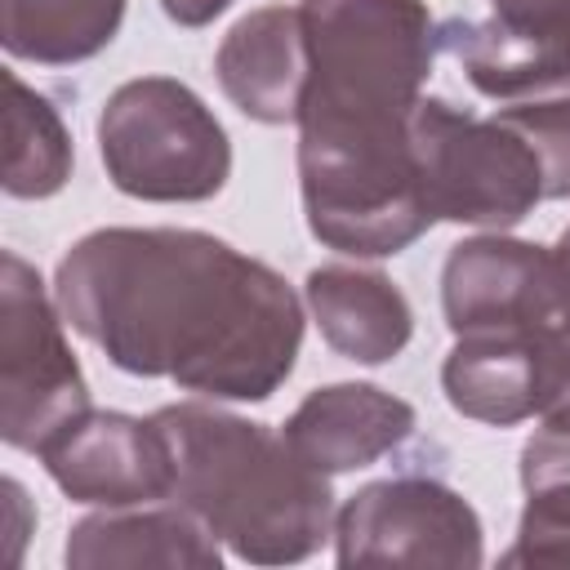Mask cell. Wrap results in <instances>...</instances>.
I'll use <instances>...</instances> for the list:
<instances>
[{
	"instance_id": "cell-1",
	"label": "cell",
	"mask_w": 570,
	"mask_h": 570,
	"mask_svg": "<svg viewBox=\"0 0 570 570\" xmlns=\"http://www.w3.org/2000/svg\"><path fill=\"white\" fill-rule=\"evenodd\" d=\"M53 298L116 370L214 401H267L303 347V303L285 276L191 227L80 236Z\"/></svg>"
},
{
	"instance_id": "cell-2",
	"label": "cell",
	"mask_w": 570,
	"mask_h": 570,
	"mask_svg": "<svg viewBox=\"0 0 570 570\" xmlns=\"http://www.w3.org/2000/svg\"><path fill=\"white\" fill-rule=\"evenodd\" d=\"M174 459V503L196 512L218 543L254 566L307 561L334 534V490L285 432L214 405H165L151 414Z\"/></svg>"
},
{
	"instance_id": "cell-3",
	"label": "cell",
	"mask_w": 570,
	"mask_h": 570,
	"mask_svg": "<svg viewBox=\"0 0 570 570\" xmlns=\"http://www.w3.org/2000/svg\"><path fill=\"white\" fill-rule=\"evenodd\" d=\"M303 214L321 245L356 258H387L432 223L410 120H298Z\"/></svg>"
},
{
	"instance_id": "cell-4",
	"label": "cell",
	"mask_w": 570,
	"mask_h": 570,
	"mask_svg": "<svg viewBox=\"0 0 570 570\" xmlns=\"http://www.w3.org/2000/svg\"><path fill=\"white\" fill-rule=\"evenodd\" d=\"M298 13L312 53L298 120H410L436 58L423 0H303Z\"/></svg>"
},
{
	"instance_id": "cell-5",
	"label": "cell",
	"mask_w": 570,
	"mask_h": 570,
	"mask_svg": "<svg viewBox=\"0 0 570 570\" xmlns=\"http://www.w3.org/2000/svg\"><path fill=\"white\" fill-rule=\"evenodd\" d=\"M98 151L107 178L156 205H191L223 191L232 142L218 116L174 76L125 80L98 116Z\"/></svg>"
},
{
	"instance_id": "cell-6",
	"label": "cell",
	"mask_w": 570,
	"mask_h": 570,
	"mask_svg": "<svg viewBox=\"0 0 570 570\" xmlns=\"http://www.w3.org/2000/svg\"><path fill=\"white\" fill-rule=\"evenodd\" d=\"M410 142L436 218L463 227H517L543 200V169L530 142L499 116L481 120L445 98H419Z\"/></svg>"
},
{
	"instance_id": "cell-7",
	"label": "cell",
	"mask_w": 570,
	"mask_h": 570,
	"mask_svg": "<svg viewBox=\"0 0 570 570\" xmlns=\"http://www.w3.org/2000/svg\"><path fill=\"white\" fill-rule=\"evenodd\" d=\"M62 321L40 272L9 249L0 263V436L13 450L36 454L89 410V383L62 338Z\"/></svg>"
},
{
	"instance_id": "cell-8",
	"label": "cell",
	"mask_w": 570,
	"mask_h": 570,
	"mask_svg": "<svg viewBox=\"0 0 570 570\" xmlns=\"http://www.w3.org/2000/svg\"><path fill=\"white\" fill-rule=\"evenodd\" d=\"M338 566H481V517L432 476L361 485L334 517Z\"/></svg>"
},
{
	"instance_id": "cell-9",
	"label": "cell",
	"mask_w": 570,
	"mask_h": 570,
	"mask_svg": "<svg viewBox=\"0 0 570 570\" xmlns=\"http://www.w3.org/2000/svg\"><path fill=\"white\" fill-rule=\"evenodd\" d=\"M53 485L76 503L129 508L174 494V459L156 419L85 410L36 450Z\"/></svg>"
},
{
	"instance_id": "cell-10",
	"label": "cell",
	"mask_w": 570,
	"mask_h": 570,
	"mask_svg": "<svg viewBox=\"0 0 570 570\" xmlns=\"http://www.w3.org/2000/svg\"><path fill=\"white\" fill-rule=\"evenodd\" d=\"M441 387L463 419L508 428L548 410L557 392V361L539 330H472L454 334Z\"/></svg>"
},
{
	"instance_id": "cell-11",
	"label": "cell",
	"mask_w": 570,
	"mask_h": 570,
	"mask_svg": "<svg viewBox=\"0 0 570 570\" xmlns=\"http://www.w3.org/2000/svg\"><path fill=\"white\" fill-rule=\"evenodd\" d=\"M548 298V249L512 236H472L441 267V307L454 334L539 330Z\"/></svg>"
},
{
	"instance_id": "cell-12",
	"label": "cell",
	"mask_w": 570,
	"mask_h": 570,
	"mask_svg": "<svg viewBox=\"0 0 570 570\" xmlns=\"http://www.w3.org/2000/svg\"><path fill=\"white\" fill-rule=\"evenodd\" d=\"M214 71L223 94L245 111L249 120L263 125H285L298 120L307 76H312V53H307V31L298 4H272L245 13L218 45Z\"/></svg>"
},
{
	"instance_id": "cell-13",
	"label": "cell",
	"mask_w": 570,
	"mask_h": 570,
	"mask_svg": "<svg viewBox=\"0 0 570 570\" xmlns=\"http://www.w3.org/2000/svg\"><path fill=\"white\" fill-rule=\"evenodd\" d=\"M281 432L298 459L325 476H338L392 454L414 432V405L374 383H334L316 387Z\"/></svg>"
},
{
	"instance_id": "cell-14",
	"label": "cell",
	"mask_w": 570,
	"mask_h": 570,
	"mask_svg": "<svg viewBox=\"0 0 570 570\" xmlns=\"http://www.w3.org/2000/svg\"><path fill=\"white\" fill-rule=\"evenodd\" d=\"M71 570H111V566H165V570H218V534L187 512L183 503H129L102 508L71 525L67 534Z\"/></svg>"
},
{
	"instance_id": "cell-15",
	"label": "cell",
	"mask_w": 570,
	"mask_h": 570,
	"mask_svg": "<svg viewBox=\"0 0 570 570\" xmlns=\"http://www.w3.org/2000/svg\"><path fill=\"white\" fill-rule=\"evenodd\" d=\"M303 294L321 338L356 365H387L414 334V312L383 272L330 263L307 276Z\"/></svg>"
},
{
	"instance_id": "cell-16",
	"label": "cell",
	"mask_w": 570,
	"mask_h": 570,
	"mask_svg": "<svg viewBox=\"0 0 570 570\" xmlns=\"http://www.w3.org/2000/svg\"><path fill=\"white\" fill-rule=\"evenodd\" d=\"M436 53L454 58L476 94L499 102H525L570 80V36H534L499 22L494 13L450 18L436 27Z\"/></svg>"
},
{
	"instance_id": "cell-17",
	"label": "cell",
	"mask_w": 570,
	"mask_h": 570,
	"mask_svg": "<svg viewBox=\"0 0 570 570\" xmlns=\"http://www.w3.org/2000/svg\"><path fill=\"white\" fill-rule=\"evenodd\" d=\"M4 49L40 67H71L111 45L125 0H0Z\"/></svg>"
},
{
	"instance_id": "cell-18",
	"label": "cell",
	"mask_w": 570,
	"mask_h": 570,
	"mask_svg": "<svg viewBox=\"0 0 570 570\" xmlns=\"http://www.w3.org/2000/svg\"><path fill=\"white\" fill-rule=\"evenodd\" d=\"M71 134L53 102L22 76H9V151L4 191L18 200H45L71 178Z\"/></svg>"
},
{
	"instance_id": "cell-19",
	"label": "cell",
	"mask_w": 570,
	"mask_h": 570,
	"mask_svg": "<svg viewBox=\"0 0 570 570\" xmlns=\"http://www.w3.org/2000/svg\"><path fill=\"white\" fill-rule=\"evenodd\" d=\"M503 125H512L543 169V200L570 196V98H525L517 107L499 111Z\"/></svg>"
},
{
	"instance_id": "cell-20",
	"label": "cell",
	"mask_w": 570,
	"mask_h": 570,
	"mask_svg": "<svg viewBox=\"0 0 570 570\" xmlns=\"http://www.w3.org/2000/svg\"><path fill=\"white\" fill-rule=\"evenodd\" d=\"M503 566H570V481H548L525 490L517 543Z\"/></svg>"
},
{
	"instance_id": "cell-21",
	"label": "cell",
	"mask_w": 570,
	"mask_h": 570,
	"mask_svg": "<svg viewBox=\"0 0 570 570\" xmlns=\"http://www.w3.org/2000/svg\"><path fill=\"white\" fill-rule=\"evenodd\" d=\"M539 334L548 338L557 374H561L570 365V227L548 249V298H543Z\"/></svg>"
},
{
	"instance_id": "cell-22",
	"label": "cell",
	"mask_w": 570,
	"mask_h": 570,
	"mask_svg": "<svg viewBox=\"0 0 570 570\" xmlns=\"http://www.w3.org/2000/svg\"><path fill=\"white\" fill-rule=\"evenodd\" d=\"M490 13L534 36H570V0H490Z\"/></svg>"
},
{
	"instance_id": "cell-23",
	"label": "cell",
	"mask_w": 570,
	"mask_h": 570,
	"mask_svg": "<svg viewBox=\"0 0 570 570\" xmlns=\"http://www.w3.org/2000/svg\"><path fill=\"white\" fill-rule=\"evenodd\" d=\"M227 4H232V0H160L165 18L178 22V27H205V22H214Z\"/></svg>"
}]
</instances>
